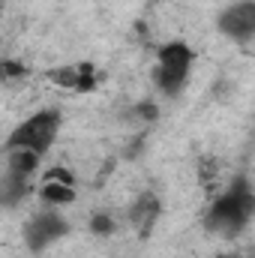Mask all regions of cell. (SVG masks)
<instances>
[{
    "label": "cell",
    "mask_w": 255,
    "mask_h": 258,
    "mask_svg": "<svg viewBox=\"0 0 255 258\" xmlns=\"http://www.w3.org/2000/svg\"><path fill=\"white\" fill-rule=\"evenodd\" d=\"M90 228L96 231V234H111V228H114V222L105 216V213H99V216H93L90 219Z\"/></svg>",
    "instance_id": "10"
},
{
    "label": "cell",
    "mask_w": 255,
    "mask_h": 258,
    "mask_svg": "<svg viewBox=\"0 0 255 258\" xmlns=\"http://www.w3.org/2000/svg\"><path fill=\"white\" fill-rule=\"evenodd\" d=\"M216 162L213 159H204V165H201V183H213L216 180Z\"/></svg>",
    "instance_id": "11"
},
{
    "label": "cell",
    "mask_w": 255,
    "mask_h": 258,
    "mask_svg": "<svg viewBox=\"0 0 255 258\" xmlns=\"http://www.w3.org/2000/svg\"><path fill=\"white\" fill-rule=\"evenodd\" d=\"M42 201H51V204H69V201H75V189L66 186V183L45 180V186H42Z\"/></svg>",
    "instance_id": "8"
},
{
    "label": "cell",
    "mask_w": 255,
    "mask_h": 258,
    "mask_svg": "<svg viewBox=\"0 0 255 258\" xmlns=\"http://www.w3.org/2000/svg\"><path fill=\"white\" fill-rule=\"evenodd\" d=\"M45 180H54V183H66V186H72V183H75V177H72V174H69L66 168H60V165H57V168H48Z\"/></svg>",
    "instance_id": "9"
},
{
    "label": "cell",
    "mask_w": 255,
    "mask_h": 258,
    "mask_svg": "<svg viewBox=\"0 0 255 258\" xmlns=\"http://www.w3.org/2000/svg\"><path fill=\"white\" fill-rule=\"evenodd\" d=\"M189 66H192V51L183 42L165 45V48L159 51V87H162L168 96H174V93L183 87V81H186V75H189Z\"/></svg>",
    "instance_id": "3"
},
{
    "label": "cell",
    "mask_w": 255,
    "mask_h": 258,
    "mask_svg": "<svg viewBox=\"0 0 255 258\" xmlns=\"http://www.w3.org/2000/svg\"><path fill=\"white\" fill-rule=\"evenodd\" d=\"M228 36H252L255 33V3H237L219 18Z\"/></svg>",
    "instance_id": "4"
},
{
    "label": "cell",
    "mask_w": 255,
    "mask_h": 258,
    "mask_svg": "<svg viewBox=\"0 0 255 258\" xmlns=\"http://www.w3.org/2000/svg\"><path fill=\"white\" fill-rule=\"evenodd\" d=\"M36 162H39V153H36V150H24V147L9 150V174L27 177V174L36 168Z\"/></svg>",
    "instance_id": "7"
},
{
    "label": "cell",
    "mask_w": 255,
    "mask_h": 258,
    "mask_svg": "<svg viewBox=\"0 0 255 258\" xmlns=\"http://www.w3.org/2000/svg\"><path fill=\"white\" fill-rule=\"evenodd\" d=\"M255 210V198L243 186H237V189H231L228 195H222L216 204H213V210H210V222H213V228H219V231H237L246 219H249V213Z\"/></svg>",
    "instance_id": "2"
},
{
    "label": "cell",
    "mask_w": 255,
    "mask_h": 258,
    "mask_svg": "<svg viewBox=\"0 0 255 258\" xmlns=\"http://www.w3.org/2000/svg\"><path fill=\"white\" fill-rule=\"evenodd\" d=\"M66 231L63 219H57V216H39V219H33L30 225H27V243L33 246V249H42V246H48L54 237H60Z\"/></svg>",
    "instance_id": "5"
},
{
    "label": "cell",
    "mask_w": 255,
    "mask_h": 258,
    "mask_svg": "<svg viewBox=\"0 0 255 258\" xmlns=\"http://www.w3.org/2000/svg\"><path fill=\"white\" fill-rule=\"evenodd\" d=\"M57 129H60V117H57V111H39V114L27 117L21 126L9 135V150L24 147V150H36V153H42V150H48L51 141L57 138Z\"/></svg>",
    "instance_id": "1"
},
{
    "label": "cell",
    "mask_w": 255,
    "mask_h": 258,
    "mask_svg": "<svg viewBox=\"0 0 255 258\" xmlns=\"http://www.w3.org/2000/svg\"><path fill=\"white\" fill-rule=\"evenodd\" d=\"M138 114H141V117H156V108H153V102H141Z\"/></svg>",
    "instance_id": "12"
},
{
    "label": "cell",
    "mask_w": 255,
    "mask_h": 258,
    "mask_svg": "<svg viewBox=\"0 0 255 258\" xmlns=\"http://www.w3.org/2000/svg\"><path fill=\"white\" fill-rule=\"evenodd\" d=\"M3 72L12 78V75H24V66H15V63H3Z\"/></svg>",
    "instance_id": "13"
},
{
    "label": "cell",
    "mask_w": 255,
    "mask_h": 258,
    "mask_svg": "<svg viewBox=\"0 0 255 258\" xmlns=\"http://www.w3.org/2000/svg\"><path fill=\"white\" fill-rule=\"evenodd\" d=\"M228 258H240V255H228Z\"/></svg>",
    "instance_id": "14"
},
{
    "label": "cell",
    "mask_w": 255,
    "mask_h": 258,
    "mask_svg": "<svg viewBox=\"0 0 255 258\" xmlns=\"http://www.w3.org/2000/svg\"><path fill=\"white\" fill-rule=\"evenodd\" d=\"M159 216V198L153 192H144L129 210V222L138 228V231H150V225L156 222Z\"/></svg>",
    "instance_id": "6"
}]
</instances>
